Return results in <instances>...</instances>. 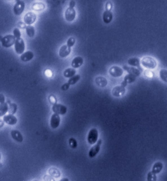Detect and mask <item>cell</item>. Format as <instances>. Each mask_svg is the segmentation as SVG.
Masks as SVG:
<instances>
[{"label":"cell","instance_id":"obj_7","mask_svg":"<svg viewBox=\"0 0 167 181\" xmlns=\"http://www.w3.org/2000/svg\"><path fill=\"white\" fill-rule=\"evenodd\" d=\"M109 73L111 76L117 78L121 77L123 75V71L122 69L119 67L114 66L110 69Z\"/></svg>","mask_w":167,"mask_h":181},{"label":"cell","instance_id":"obj_3","mask_svg":"<svg viewBox=\"0 0 167 181\" xmlns=\"http://www.w3.org/2000/svg\"><path fill=\"white\" fill-rule=\"evenodd\" d=\"M3 47L8 48L13 45L15 43V37L12 35H8L1 39Z\"/></svg>","mask_w":167,"mask_h":181},{"label":"cell","instance_id":"obj_29","mask_svg":"<svg viewBox=\"0 0 167 181\" xmlns=\"http://www.w3.org/2000/svg\"><path fill=\"white\" fill-rule=\"evenodd\" d=\"M26 32L27 34L30 37H33L35 33V30L33 26L31 25H29L27 26L26 28Z\"/></svg>","mask_w":167,"mask_h":181},{"label":"cell","instance_id":"obj_36","mask_svg":"<svg viewBox=\"0 0 167 181\" xmlns=\"http://www.w3.org/2000/svg\"><path fill=\"white\" fill-rule=\"evenodd\" d=\"M144 75L146 77L149 78H151L154 76V73L152 71L149 70H146L144 72Z\"/></svg>","mask_w":167,"mask_h":181},{"label":"cell","instance_id":"obj_31","mask_svg":"<svg viewBox=\"0 0 167 181\" xmlns=\"http://www.w3.org/2000/svg\"><path fill=\"white\" fill-rule=\"evenodd\" d=\"M80 79H81V76L80 75H74V76L69 79L68 82V83L70 85H74L77 83V82Z\"/></svg>","mask_w":167,"mask_h":181},{"label":"cell","instance_id":"obj_33","mask_svg":"<svg viewBox=\"0 0 167 181\" xmlns=\"http://www.w3.org/2000/svg\"><path fill=\"white\" fill-rule=\"evenodd\" d=\"M69 144L70 147L72 149H76L77 147V142L74 138L71 137L69 138Z\"/></svg>","mask_w":167,"mask_h":181},{"label":"cell","instance_id":"obj_14","mask_svg":"<svg viewBox=\"0 0 167 181\" xmlns=\"http://www.w3.org/2000/svg\"><path fill=\"white\" fill-rule=\"evenodd\" d=\"M123 68L129 74L133 75L136 77L140 76L141 72L138 69L133 67H129L125 66L123 67Z\"/></svg>","mask_w":167,"mask_h":181},{"label":"cell","instance_id":"obj_22","mask_svg":"<svg viewBox=\"0 0 167 181\" xmlns=\"http://www.w3.org/2000/svg\"><path fill=\"white\" fill-rule=\"evenodd\" d=\"M76 70L74 68H69L66 69L64 72V76L67 78H71L74 76Z\"/></svg>","mask_w":167,"mask_h":181},{"label":"cell","instance_id":"obj_25","mask_svg":"<svg viewBox=\"0 0 167 181\" xmlns=\"http://www.w3.org/2000/svg\"><path fill=\"white\" fill-rule=\"evenodd\" d=\"M45 6L44 3L41 2L34 3L32 6V9L35 11H40L44 9Z\"/></svg>","mask_w":167,"mask_h":181},{"label":"cell","instance_id":"obj_35","mask_svg":"<svg viewBox=\"0 0 167 181\" xmlns=\"http://www.w3.org/2000/svg\"><path fill=\"white\" fill-rule=\"evenodd\" d=\"M13 33L14 36H15V38H16L17 39L20 38L21 33L19 29H17V28H15V29H14Z\"/></svg>","mask_w":167,"mask_h":181},{"label":"cell","instance_id":"obj_39","mask_svg":"<svg viewBox=\"0 0 167 181\" xmlns=\"http://www.w3.org/2000/svg\"><path fill=\"white\" fill-rule=\"evenodd\" d=\"M70 85L68 83H66L64 84L62 86L61 89L63 91H67L68 90L69 88V87H70Z\"/></svg>","mask_w":167,"mask_h":181},{"label":"cell","instance_id":"obj_37","mask_svg":"<svg viewBox=\"0 0 167 181\" xmlns=\"http://www.w3.org/2000/svg\"><path fill=\"white\" fill-rule=\"evenodd\" d=\"M43 180L45 181H55L53 177L48 175H45L43 177Z\"/></svg>","mask_w":167,"mask_h":181},{"label":"cell","instance_id":"obj_23","mask_svg":"<svg viewBox=\"0 0 167 181\" xmlns=\"http://www.w3.org/2000/svg\"><path fill=\"white\" fill-rule=\"evenodd\" d=\"M49 173L52 177L58 178L60 176V172L57 168L54 167L50 168L48 170Z\"/></svg>","mask_w":167,"mask_h":181},{"label":"cell","instance_id":"obj_34","mask_svg":"<svg viewBox=\"0 0 167 181\" xmlns=\"http://www.w3.org/2000/svg\"><path fill=\"white\" fill-rule=\"evenodd\" d=\"M76 42L75 39L73 37L69 38L67 40V45L69 47H71L74 46Z\"/></svg>","mask_w":167,"mask_h":181},{"label":"cell","instance_id":"obj_2","mask_svg":"<svg viewBox=\"0 0 167 181\" xmlns=\"http://www.w3.org/2000/svg\"><path fill=\"white\" fill-rule=\"evenodd\" d=\"M98 132L96 128H93L90 130L88 133L87 140L88 143L90 145H93L96 143L98 140Z\"/></svg>","mask_w":167,"mask_h":181},{"label":"cell","instance_id":"obj_16","mask_svg":"<svg viewBox=\"0 0 167 181\" xmlns=\"http://www.w3.org/2000/svg\"><path fill=\"white\" fill-rule=\"evenodd\" d=\"M71 47L68 46L67 45H64L61 47L59 54L61 57L64 58L67 57L70 54L71 52Z\"/></svg>","mask_w":167,"mask_h":181},{"label":"cell","instance_id":"obj_19","mask_svg":"<svg viewBox=\"0 0 167 181\" xmlns=\"http://www.w3.org/2000/svg\"><path fill=\"white\" fill-rule=\"evenodd\" d=\"M95 82L97 86L104 87L108 84V81L105 78L103 77H98L95 79Z\"/></svg>","mask_w":167,"mask_h":181},{"label":"cell","instance_id":"obj_15","mask_svg":"<svg viewBox=\"0 0 167 181\" xmlns=\"http://www.w3.org/2000/svg\"><path fill=\"white\" fill-rule=\"evenodd\" d=\"M11 135L12 138L15 141L19 143H21L23 141V138L21 133L17 130H13L11 131Z\"/></svg>","mask_w":167,"mask_h":181},{"label":"cell","instance_id":"obj_41","mask_svg":"<svg viewBox=\"0 0 167 181\" xmlns=\"http://www.w3.org/2000/svg\"><path fill=\"white\" fill-rule=\"evenodd\" d=\"M5 97L2 94H0V103L1 104H2L5 103Z\"/></svg>","mask_w":167,"mask_h":181},{"label":"cell","instance_id":"obj_32","mask_svg":"<svg viewBox=\"0 0 167 181\" xmlns=\"http://www.w3.org/2000/svg\"><path fill=\"white\" fill-rule=\"evenodd\" d=\"M156 174L152 171L149 172L147 175V181H156Z\"/></svg>","mask_w":167,"mask_h":181},{"label":"cell","instance_id":"obj_24","mask_svg":"<svg viewBox=\"0 0 167 181\" xmlns=\"http://www.w3.org/2000/svg\"><path fill=\"white\" fill-rule=\"evenodd\" d=\"M128 63L130 66L138 67L140 65V60L137 57L130 58L128 59Z\"/></svg>","mask_w":167,"mask_h":181},{"label":"cell","instance_id":"obj_9","mask_svg":"<svg viewBox=\"0 0 167 181\" xmlns=\"http://www.w3.org/2000/svg\"><path fill=\"white\" fill-rule=\"evenodd\" d=\"M60 117L58 114L54 113L52 116L50 121V125L53 129H56L59 127L60 123Z\"/></svg>","mask_w":167,"mask_h":181},{"label":"cell","instance_id":"obj_40","mask_svg":"<svg viewBox=\"0 0 167 181\" xmlns=\"http://www.w3.org/2000/svg\"><path fill=\"white\" fill-rule=\"evenodd\" d=\"M18 26L21 29H26L27 26H26V24L24 23L23 22H18Z\"/></svg>","mask_w":167,"mask_h":181},{"label":"cell","instance_id":"obj_26","mask_svg":"<svg viewBox=\"0 0 167 181\" xmlns=\"http://www.w3.org/2000/svg\"><path fill=\"white\" fill-rule=\"evenodd\" d=\"M0 109V117H2L8 111V106L7 103L5 102L2 104H1Z\"/></svg>","mask_w":167,"mask_h":181},{"label":"cell","instance_id":"obj_12","mask_svg":"<svg viewBox=\"0 0 167 181\" xmlns=\"http://www.w3.org/2000/svg\"><path fill=\"white\" fill-rule=\"evenodd\" d=\"M125 92H126L125 88L121 85L116 86L113 89L112 91L113 95L116 97H119L123 96Z\"/></svg>","mask_w":167,"mask_h":181},{"label":"cell","instance_id":"obj_5","mask_svg":"<svg viewBox=\"0 0 167 181\" xmlns=\"http://www.w3.org/2000/svg\"><path fill=\"white\" fill-rule=\"evenodd\" d=\"M52 110L54 113L58 115H64L67 113V108L65 105L60 104H55L52 108Z\"/></svg>","mask_w":167,"mask_h":181},{"label":"cell","instance_id":"obj_8","mask_svg":"<svg viewBox=\"0 0 167 181\" xmlns=\"http://www.w3.org/2000/svg\"><path fill=\"white\" fill-rule=\"evenodd\" d=\"M25 7V3L22 1H18L15 5L13 8L14 13L15 15H20L22 13Z\"/></svg>","mask_w":167,"mask_h":181},{"label":"cell","instance_id":"obj_17","mask_svg":"<svg viewBox=\"0 0 167 181\" xmlns=\"http://www.w3.org/2000/svg\"><path fill=\"white\" fill-rule=\"evenodd\" d=\"M113 15L112 12L110 11L106 10L104 12L103 15V21L106 24H108L112 21Z\"/></svg>","mask_w":167,"mask_h":181},{"label":"cell","instance_id":"obj_42","mask_svg":"<svg viewBox=\"0 0 167 181\" xmlns=\"http://www.w3.org/2000/svg\"><path fill=\"white\" fill-rule=\"evenodd\" d=\"M76 5V2L74 1H71L69 2V7L74 8Z\"/></svg>","mask_w":167,"mask_h":181},{"label":"cell","instance_id":"obj_44","mask_svg":"<svg viewBox=\"0 0 167 181\" xmlns=\"http://www.w3.org/2000/svg\"><path fill=\"white\" fill-rule=\"evenodd\" d=\"M59 181H69V179L67 178H64L61 179Z\"/></svg>","mask_w":167,"mask_h":181},{"label":"cell","instance_id":"obj_1","mask_svg":"<svg viewBox=\"0 0 167 181\" xmlns=\"http://www.w3.org/2000/svg\"><path fill=\"white\" fill-rule=\"evenodd\" d=\"M141 62L144 67L149 70L154 69L157 65L156 60L150 56L144 57L142 59Z\"/></svg>","mask_w":167,"mask_h":181},{"label":"cell","instance_id":"obj_45","mask_svg":"<svg viewBox=\"0 0 167 181\" xmlns=\"http://www.w3.org/2000/svg\"><path fill=\"white\" fill-rule=\"evenodd\" d=\"M38 181V180H34V181Z\"/></svg>","mask_w":167,"mask_h":181},{"label":"cell","instance_id":"obj_4","mask_svg":"<svg viewBox=\"0 0 167 181\" xmlns=\"http://www.w3.org/2000/svg\"><path fill=\"white\" fill-rule=\"evenodd\" d=\"M102 143V140H99L97 143L90 149L88 152V156L90 158H93L95 157L98 153L100 149V146Z\"/></svg>","mask_w":167,"mask_h":181},{"label":"cell","instance_id":"obj_13","mask_svg":"<svg viewBox=\"0 0 167 181\" xmlns=\"http://www.w3.org/2000/svg\"><path fill=\"white\" fill-rule=\"evenodd\" d=\"M3 121L6 124L10 125H13L16 124L17 122V119L16 117L12 114H8L5 115L3 117Z\"/></svg>","mask_w":167,"mask_h":181},{"label":"cell","instance_id":"obj_11","mask_svg":"<svg viewBox=\"0 0 167 181\" xmlns=\"http://www.w3.org/2000/svg\"><path fill=\"white\" fill-rule=\"evenodd\" d=\"M76 16V12L74 8L69 7L66 10L65 18L68 21H72L75 18Z\"/></svg>","mask_w":167,"mask_h":181},{"label":"cell","instance_id":"obj_21","mask_svg":"<svg viewBox=\"0 0 167 181\" xmlns=\"http://www.w3.org/2000/svg\"><path fill=\"white\" fill-rule=\"evenodd\" d=\"M163 168V163L161 162H157L155 163L153 166L152 171L156 175L160 173L162 170Z\"/></svg>","mask_w":167,"mask_h":181},{"label":"cell","instance_id":"obj_6","mask_svg":"<svg viewBox=\"0 0 167 181\" xmlns=\"http://www.w3.org/2000/svg\"><path fill=\"white\" fill-rule=\"evenodd\" d=\"M25 44L23 39L21 38L17 39L16 40L15 47L17 54H22L25 50Z\"/></svg>","mask_w":167,"mask_h":181},{"label":"cell","instance_id":"obj_27","mask_svg":"<svg viewBox=\"0 0 167 181\" xmlns=\"http://www.w3.org/2000/svg\"><path fill=\"white\" fill-rule=\"evenodd\" d=\"M137 77L134 75L130 74H127L125 76L124 81L127 84H131L135 82L136 80Z\"/></svg>","mask_w":167,"mask_h":181},{"label":"cell","instance_id":"obj_38","mask_svg":"<svg viewBox=\"0 0 167 181\" xmlns=\"http://www.w3.org/2000/svg\"><path fill=\"white\" fill-rule=\"evenodd\" d=\"M113 8V4L110 2H108L106 3L105 5L106 10L110 11Z\"/></svg>","mask_w":167,"mask_h":181},{"label":"cell","instance_id":"obj_18","mask_svg":"<svg viewBox=\"0 0 167 181\" xmlns=\"http://www.w3.org/2000/svg\"><path fill=\"white\" fill-rule=\"evenodd\" d=\"M83 62L84 60L83 58L80 57V56H78V57H76L73 59L71 65L73 68H78L82 66Z\"/></svg>","mask_w":167,"mask_h":181},{"label":"cell","instance_id":"obj_10","mask_svg":"<svg viewBox=\"0 0 167 181\" xmlns=\"http://www.w3.org/2000/svg\"><path fill=\"white\" fill-rule=\"evenodd\" d=\"M36 16L35 14L33 12H29L26 14L24 17V20L25 23L30 25L35 21Z\"/></svg>","mask_w":167,"mask_h":181},{"label":"cell","instance_id":"obj_30","mask_svg":"<svg viewBox=\"0 0 167 181\" xmlns=\"http://www.w3.org/2000/svg\"><path fill=\"white\" fill-rule=\"evenodd\" d=\"M17 109V106L16 104L12 103L10 104L8 106V112L10 114L13 115L16 112Z\"/></svg>","mask_w":167,"mask_h":181},{"label":"cell","instance_id":"obj_20","mask_svg":"<svg viewBox=\"0 0 167 181\" xmlns=\"http://www.w3.org/2000/svg\"><path fill=\"white\" fill-rule=\"evenodd\" d=\"M34 56L33 53L31 51H28L22 54L21 56V59L23 62H27L32 59Z\"/></svg>","mask_w":167,"mask_h":181},{"label":"cell","instance_id":"obj_43","mask_svg":"<svg viewBox=\"0 0 167 181\" xmlns=\"http://www.w3.org/2000/svg\"><path fill=\"white\" fill-rule=\"evenodd\" d=\"M127 85V84L126 82L124 81H123L122 82L121 85L123 87H126Z\"/></svg>","mask_w":167,"mask_h":181},{"label":"cell","instance_id":"obj_28","mask_svg":"<svg viewBox=\"0 0 167 181\" xmlns=\"http://www.w3.org/2000/svg\"><path fill=\"white\" fill-rule=\"evenodd\" d=\"M159 76L163 82L167 83V70L161 69L159 71Z\"/></svg>","mask_w":167,"mask_h":181}]
</instances>
